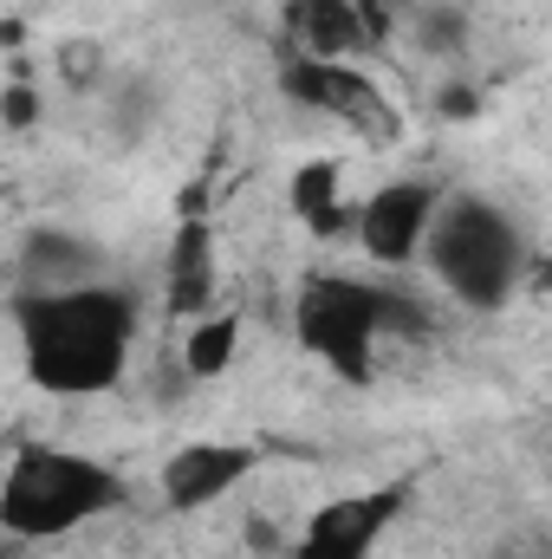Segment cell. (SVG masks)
Masks as SVG:
<instances>
[{"instance_id": "obj_1", "label": "cell", "mask_w": 552, "mask_h": 559, "mask_svg": "<svg viewBox=\"0 0 552 559\" xmlns=\"http://www.w3.org/2000/svg\"><path fill=\"white\" fill-rule=\"evenodd\" d=\"M7 319L20 338V365L46 397H98V391L124 384V371H131L143 306L118 280L59 286V293L13 286Z\"/></svg>"}, {"instance_id": "obj_2", "label": "cell", "mask_w": 552, "mask_h": 559, "mask_svg": "<svg viewBox=\"0 0 552 559\" xmlns=\"http://www.w3.org/2000/svg\"><path fill=\"white\" fill-rule=\"evenodd\" d=\"M118 508H131V481L111 462H98L85 449H59V442H33V436H20L7 449L0 527L13 540H65Z\"/></svg>"}, {"instance_id": "obj_3", "label": "cell", "mask_w": 552, "mask_h": 559, "mask_svg": "<svg viewBox=\"0 0 552 559\" xmlns=\"http://www.w3.org/2000/svg\"><path fill=\"white\" fill-rule=\"evenodd\" d=\"M527 267H533V241L520 215L481 189H448L435 235L422 248V274L468 312H507L527 286Z\"/></svg>"}, {"instance_id": "obj_4", "label": "cell", "mask_w": 552, "mask_h": 559, "mask_svg": "<svg viewBox=\"0 0 552 559\" xmlns=\"http://www.w3.org/2000/svg\"><path fill=\"white\" fill-rule=\"evenodd\" d=\"M292 338L338 384H371L377 378V345L391 338V325H384V280L312 274L299 286V299H292Z\"/></svg>"}, {"instance_id": "obj_5", "label": "cell", "mask_w": 552, "mask_h": 559, "mask_svg": "<svg viewBox=\"0 0 552 559\" xmlns=\"http://www.w3.org/2000/svg\"><path fill=\"white\" fill-rule=\"evenodd\" d=\"M442 202H448V189L435 176H391L364 202H351V241L364 248V261L377 274H410V267H422Z\"/></svg>"}, {"instance_id": "obj_6", "label": "cell", "mask_w": 552, "mask_h": 559, "mask_svg": "<svg viewBox=\"0 0 552 559\" xmlns=\"http://www.w3.org/2000/svg\"><path fill=\"white\" fill-rule=\"evenodd\" d=\"M404 508H410V481H377V488L332 495L299 521V534L286 540L279 559H371L384 547V534L404 521Z\"/></svg>"}, {"instance_id": "obj_7", "label": "cell", "mask_w": 552, "mask_h": 559, "mask_svg": "<svg viewBox=\"0 0 552 559\" xmlns=\"http://www.w3.org/2000/svg\"><path fill=\"white\" fill-rule=\"evenodd\" d=\"M261 468L254 442H228V436H195L182 449L163 455L156 468V495L169 514H208L215 501H228L235 488H248V475Z\"/></svg>"}, {"instance_id": "obj_8", "label": "cell", "mask_w": 552, "mask_h": 559, "mask_svg": "<svg viewBox=\"0 0 552 559\" xmlns=\"http://www.w3.org/2000/svg\"><path fill=\"white\" fill-rule=\"evenodd\" d=\"M279 92L299 111H319V118L377 124V131L391 124V105L377 98V79L358 59H305V52H286L279 59Z\"/></svg>"}, {"instance_id": "obj_9", "label": "cell", "mask_w": 552, "mask_h": 559, "mask_svg": "<svg viewBox=\"0 0 552 559\" xmlns=\"http://www.w3.org/2000/svg\"><path fill=\"white\" fill-rule=\"evenodd\" d=\"M163 293H169V312L182 325H195L202 312H215V293H221V248H215V228L202 215H182L176 235H169V261H163Z\"/></svg>"}, {"instance_id": "obj_10", "label": "cell", "mask_w": 552, "mask_h": 559, "mask_svg": "<svg viewBox=\"0 0 552 559\" xmlns=\"http://www.w3.org/2000/svg\"><path fill=\"white\" fill-rule=\"evenodd\" d=\"M105 280V248L85 241L79 228H26L20 254H13V286L26 293H59V286H92Z\"/></svg>"}, {"instance_id": "obj_11", "label": "cell", "mask_w": 552, "mask_h": 559, "mask_svg": "<svg viewBox=\"0 0 552 559\" xmlns=\"http://www.w3.org/2000/svg\"><path fill=\"white\" fill-rule=\"evenodd\" d=\"M377 46L364 0H286V52L305 59H364Z\"/></svg>"}, {"instance_id": "obj_12", "label": "cell", "mask_w": 552, "mask_h": 559, "mask_svg": "<svg viewBox=\"0 0 552 559\" xmlns=\"http://www.w3.org/2000/svg\"><path fill=\"white\" fill-rule=\"evenodd\" d=\"M286 202H292V215H299L312 235H345V228H351V209H345V169L325 163V156L292 169Z\"/></svg>"}, {"instance_id": "obj_13", "label": "cell", "mask_w": 552, "mask_h": 559, "mask_svg": "<svg viewBox=\"0 0 552 559\" xmlns=\"http://www.w3.org/2000/svg\"><path fill=\"white\" fill-rule=\"evenodd\" d=\"M235 358H241V312L215 306V312H202L195 325H182V371H189L195 384L228 378Z\"/></svg>"}, {"instance_id": "obj_14", "label": "cell", "mask_w": 552, "mask_h": 559, "mask_svg": "<svg viewBox=\"0 0 552 559\" xmlns=\"http://www.w3.org/2000/svg\"><path fill=\"white\" fill-rule=\"evenodd\" d=\"M410 33L429 59H461L475 26H468V7H455V0H422L410 13Z\"/></svg>"}, {"instance_id": "obj_15", "label": "cell", "mask_w": 552, "mask_h": 559, "mask_svg": "<svg viewBox=\"0 0 552 559\" xmlns=\"http://www.w3.org/2000/svg\"><path fill=\"white\" fill-rule=\"evenodd\" d=\"M0 124H7L13 138H26V131L39 124V85L26 79V66H13V79L0 85Z\"/></svg>"}, {"instance_id": "obj_16", "label": "cell", "mask_w": 552, "mask_h": 559, "mask_svg": "<svg viewBox=\"0 0 552 559\" xmlns=\"http://www.w3.org/2000/svg\"><path fill=\"white\" fill-rule=\"evenodd\" d=\"M475 105H481V98H475V85H468V79H455V85L442 92V111H448V118H468Z\"/></svg>"}]
</instances>
